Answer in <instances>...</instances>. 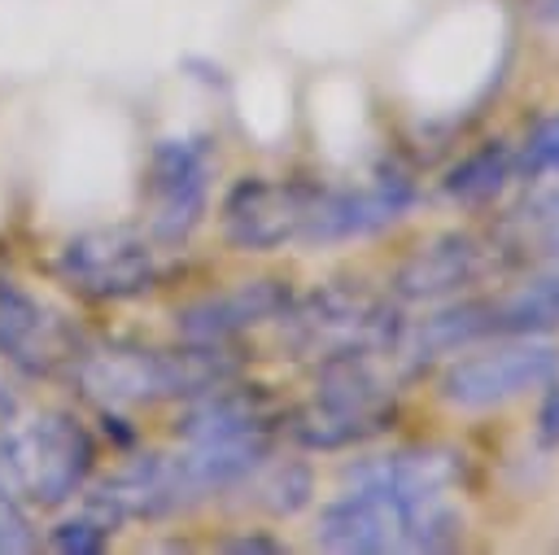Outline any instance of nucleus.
<instances>
[{"label":"nucleus","instance_id":"21","mask_svg":"<svg viewBox=\"0 0 559 555\" xmlns=\"http://www.w3.org/2000/svg\"><path fill=\"white\" fill-rule=\"evenodd\" d=\"M236 551H280L275 542H262V538H240V542H231Z\"/></svg>","mask_w":559,"mask_h":555},{"label":"nucleus","instance_id":"15","mask_svg":"<svg viewBox=\"0 0 559 555\" xmlns=\"http://www.w3.org/2000/svg\"><path fill=\"white\" fill-rule=\"evenodd\" d=\"M109 533H114V520L100 507L87 503V511H79L74 520H61L52 529V546L57 551H74V555H92V551H100L109 542Z\"/></svg>","mask_w":559,"mask_h":555},{"label":"nucleus","instance_id":"6","mask_svg":"<svg viewBox=\"0 0 559 555\" xmlns=\"http://www.w3.org/2000/svg\"><path fill=\"white\" fill-rule=\"evenodd\" d=\"M280 336L297 358H345V354H389L397 350L402 319L389 297L358 284H323L306 297H288L280 310Z\"/></svg>","mask_w":559,"mask_h":555},{"label":"nucleus","instance_id":"3","mask_svg":"<svg viewBox=\"0 0 559 555\" xmlns=\"http://www.w3.org/2000/svg\"><path fill=\"white\" fill-rule=\"evenodd\" d=\"M79 389L105 411H135L157 406L175 398H201L236 376V358L223 345H197L183 341V350H157V345H100L83 350L70 367Z\"/></svg>","mask_w":559,"mask_h":555},{"label":"nucleus","instance_id":"16","mask_svg":"<svg viewBox=\"0 0 559 555\" xmlns=\"http://www.w3.org/2000/svg\"><path fill=\"white\" fill-rule=\"evenodd\" d=\"M35 551V529L26 520V503L0 481V555Z\"/></svg>","mask_w":559,"mask_h":555},{"label":"nucleus","instance_id":"1","mask_svg":"<svg viewBox=\"0 0 559 555\" xmlns=\"http://www.w3.org/2000/svg\"><path fill=\"white\" fill-rule=\"evenodd\" d=\"M463 454L450 446H397L345 468L336 498L319 511L314 542L341 555L450 551L463 538Z\"/></svg>","mask_w":559,"mask_h":555},{"label":"nucleus","instance_id":"9","mask_svg":"<svg viewBox=\"0 0 559 555\" xmlns=\"http://www.w3.org/2000/svg\"><path fill=\"white\" fill-rule=\"evenodd\" d=\"M214 179V144L210 135H166L148 153L144 201L148 227L162 245H179L197 232Z\"/></svg>","mask_w":559,"mask_h":555},{"label":"nucleus","instance_id":"12","mask_svg":"<svg viewBox=\"0 0 559 555\" xmlns=\"http://www.w3.org/2000/svg\"><path fill=\"white\" fill-rule=\"evenodd\" d=\"M288 284L284 280H245L227 293H210L192 306H183L175 315V328L183 341L197 345H227L231 336L249 332L253 323L280 319V310L288 306Z\"/></svg>","mask_w":559,"mask_h":555},{"label":"nucleus","instance_id":"8","mask_svg":"<svg viewBox=\"0 0 559 555\" xmlns=\"http://www.w3.org/2000/svg\"><path fill=\"white\" fill-rule=\"evenodd\" d=\"M57 280L87 302H127L157 284L153 240L131 227H92L70 236L52 262Z\"/></svg>","mask_w":559,"mask_h":555},{"label":"nucleus","instance_id":"5","mask_svg":"<svg viewBox=\"0 0 559 555\" xmlns=\"http://www.w3.org/2000/svg\"><path fill=\"white\" fill-rule=\"evenodd\" d=\"M559 328V258L546 253V267L528 275L515 288L454 302L437 315H428L415 328H402L393 358H406L411 367L463 350L472 341H502V336H542Z\"/></svg>","mask_w":559,"mask_h":555},{"label":"nucleus","instance_id":"17","mask_svg":"<svg viewBox=\"0 0 559 555\" xmlns=\"http://www.w3.org/2000/svg\"><path fill=\"white\" fill-rule=\"evenodd\" d=\"M262 494H271V498H262L271 511L288 516L310 498V476H306V468H275V476L262 485Z\"/></svg>","mask_w":559,"mask_h":555},{"label":"nucleus","instance_id":"20","mask_svg":"<svg viewBox=\"0 0 559 555\" xmlns=\"http://www.w3.org/2000/svg\"><path fill=\"white\" fill-rule=\"evenodd\" d=\"M542 437L559 441V380L546 385V406H542Z\"/></svg>","mask_w":559,"mask_h":555},{"label":"nucleus","instance_id":"18","mask_svg":"<svg viewBox=\"0 0 559 555\" xmlns=\"http://www.w3.org/2000/svg\"><path fill=\"white\" fill-rule=\"evenodd\" d=\"M524 170H555L559 175V114L537 122V131L524 144Z\"/></svg>","mask_w":559,"mask_h":555},{"label":"nucleus","instance_id":"19","mask_svg":"<svg viewBox=\"0 0 559 555\" xmlns=\"http://www.w3.org/2000/svg\"><path fill=\"white\" fill-rule=\"evenodd\" d=\"M528 223H542V227H559V184L555 188H542V192H533L528 201H524V210H520Z\"/></svg>","mask_w":559,"mask_h":555},{"label":"nucleus","instance_id":"13","mask_svg":"<svg viewBox=\"0 0 559 555\" xmlns=\"http://www.w3.org/2000/svg\"><path fill=\"white\" fill-rule=\"evenodd\" d=\"M498 267V249H489L476 236H437L432 245H419L402 271H397V293L411 302H432V297H450L463 284L485 280Z\"/></svg>","mask_w":559,"mask_h":555},{"label":"nucleus","instance_id":"7","mask_svg":"<svg viewBox=\"0 0 559 555\" xmlns=\"http://www.w3.org/2000/svg\"><path fill=\"white\" fill-rule=\"evenodd\" d=\"M397 420V398L380 371V354L323 358L314 393L293 415V437L310 450H341L380 437Z\"/></svg>","mask_w":559,"mask_h":555},{"label":"nucleus","instance_id":"14","mask_svg":"<svg viewBox=\"0 0 559 555\" xmlns=\"http://www.w3.org/2000/svg\"><path fill=\"white\" fill-rule=\"evenodd\" d=\"M515 170V153L507 140H489L480 144L472 157H463L450 175H445V197L450 201H463V205H476V201H489Z\"/></svg>","mask_w":559,"mask_h":555},{"label":"nucleus","instance_id":"4","mask_svg":"<svg viewBox=\"0 0 559 555\" xmlns=\"http://www.w3.org/2000/svg\"><path fill=\"white\" fill-rule=\"evenodd\" d=\"M96 463L92 433L57 406H26L0 389V481L35 507L74 498Z\"/></svg>","mask_w":559,"mask_h":555},{"label":"nucleus","instance_id":"10","mask_svg":"<svg viewBox=\"0 0 559 555\" xmlns=\"http://www.w3.org/2000/svg\"><path fill=\"white\" fill-rule=\"evenodd\" d=\"M559 376V354L533 336H502L480 354H463L441 371V398L459 411H489L546 389Z\"/></svg>","mask_w":559,"mask_h":555},{"label":"nucleus","instance_id":"2","mask_svg":"<svg viewBox=\"0 0 559 555\" xmlns=\"http://www.w3.org/2000/svg\"><path fill=\"white\" fill-rule=\"evenodd\" d=\"M411 179L380 166L367 184H319V179H240L223 201V236L236 249H284V245H341L384 232L411 210Z\"/></svg>","mask_w":559,"mask_h":555},{"label":"nucleus","instance_id":"11","mask_svg":"<svg viewBox=\"0 0 559 555\" xmlns=\"http://www.w3.org/2000/svg\"><path fill=\"white\" fill-rule=\"evenodd\" d=\"M0 354L26 376H57L79 363L83 336L61 310L13 280H0Z\"/></svg>","mask_w":559,"mask_h":555}]
</instances>
